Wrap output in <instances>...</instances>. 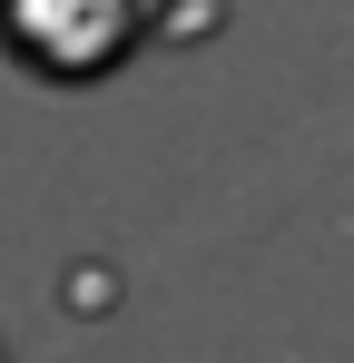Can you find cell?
<instances>
[{
  "label": "cell",
  "instance_id": "1",
  "mask_svg": "<svg viewBox=\"0 0 354 363\" xmlns=\"http://www.w3.org/2000/svg\"><path fill=\"white\" fill-rule=\"evenodd\" d=\"M138 10H148V0H99V20L118 30V50L138 40ZM0 30L20 40V60L50 69V60H59V30H69V0H0Z\"/></svg>",
  "mask_w": 354,
  "mask_h": 363
}]
</instances>
